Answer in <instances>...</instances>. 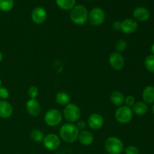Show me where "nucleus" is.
<instances>
[{
  "label": "nucleus",
  "mask_w": 154,
  "mask_h": 154,
  "mask_svg": "<svg viewBox=\"0 0 154 154\" xmlns=\"http://www.w3.org/2000/svg\"><path fill=\"white\" fill-rule=\"evenodd\" d=\"M80 131L76 125L71 123H64L60 129V136L62 139L67 143H74L78 138Z\"/></svg>",
  "instance_id": "1"
},
{
  "label": "nucleus",
  "mask_w": 154,
  "mask_h": 154,
  "mask_svg": "<svg viewBox=\"0 0 154 154\" xmlns=\"http://www.w3.org/2000/svg\"><path fill=\"white\" fill-rule=\"evenodd\" d=\"M88 11L84 5H75L72 9L70 18L72 22L76 25H84L88 20Z\"/></svg>",
  "instance_id": "2"
},
{
  "label": "nucleus",
  "mask_w": 154,
  "mask_h": 154,
  "mask_svg": "<svg viewBox=\"0 0 154 154\" xmlns=\"http://www.w3.org/2000/svg\"><path fill=\"white\" fill-rule=\"evenodd\" d=\"M105 148L109 154H121L124 150V145L120 138L111 136L105 141Z\"/></svg>",
  "instance_id": "3"
},
{
  "label": "nucleus",
  "mask_w": 154,
  "mask_h": 154,
  "mask_svg": "<svg viewBox=\"0 0 154 154\" xmlns=\"http://www.w3.org/2000/svg\"><path fill=\"white\" fill-rule=\"evenodd\" d=\"M63 115L65 119L69 123H73L79 120L81 115V111L78 105L73 103H69L65 107Z\"/></svg>",
  "instance_id": "4"
},
{
  "label": "nucleus",
  "mask_w": 154,
  "mask_h": 154,
  "mask_svg": "<svg viewBox=\"0 0 154 154\" xmlns=\"http://www.w3.org/2000/svg\"><path fill=\"white\" fill-rule=\"evenodd\" d=\"M133 112L132 108L126 105L119 107L115 111V118L117 122L122 124H126L132 120Z\"/></svg>",
  "instance_id": "5"
},
{
  "label": "nucleus",
  "mask_w": 154,
  "mask_h": 154,
  "mask_svg": "<svg viewBox=\"0 0 154 154\" xmlns=\"http://www.w3.org/2000/svg\"><path fill=\"white\" fill-rule=\"evenodd\" d=\"M63 115L57 109H51L45 115V122L49 126H57L61 123Z\"/></svg>",
  "instance_id": "6"
},
{
  "label": "nucleus",
  "mask_w": 154,
  "mask_h": 154,
  "mask_svg": "<svg viewBox=\"0 0 154 154\" xmlns=\"http://www.w3.org/2000/svg\"><path fill=\"white\" fill-rule=\"evenodd\" d=\"M105 19V11L101 8H94L90 11L88 15V20L93 26H100Z\"/></svg>",
  "instance_id": "7"
},
{
  "label": "nucleus",
  "mask_w": 154,
  "mask_h": 154,
  "mask_svg": "<svg viewBox=\"0 0 154 154\" xmlns=\"http://www.w3.org/2000/svg\"><path fill=\"white\" fill-rule=\"evenodd\" d=\"M45 148L49 150H55L60 146V138L56 134H48L43 140Z\"/></svg>",
  "instance_id": "8"
},
{
  "label": "nucleus",
  "mask_w": 154,
  "mask_h": 154,
  "mask_svg": "<svg viewBox=\"0 0 154 154\" xmlns=\"http://www.w3.org/2000/svg\"><path fill=\"white\" fill-rule=\"evenodd\" d=\"M109 63L111 67L115 70H121L125 64V60L121 54L114 52L110 55Z\"/></svg>",
  "instance_id": "9"
},
{
  "label": "nucleus",
  "mask_w": 154,
  "mask_h": 154,
  "mask_svg": "<svg viewBox=\"0 0 154 154\" xmlns=\"http://www.w3.org/2000/svg\"><path fill=\"white\" fill-rule=\"evenodd\" d=\"M138 27L137 21L134 19L128 18L121 22V30L125 34H132L135 32Z\"/></svg>",
  "instance_id": "10"
},
{
  "label": "nucleus",
  "mask_w": 154,
  "mask_h": 154,
  "mask_svg": "<svg viewBox=\"0 0 154 154\" xmlns=\"http://www.w3.org/2000/svg\"><path fill=\"white\" fill-rule=\"evenodd\" d=\"M32 20L36 24H42L46 20L47 11L42 7H37L33 9L31 14Z\"/></svg>",
  "instance_id": "11"
},
{
  "label": "nucleus",
  "mask_w": 154,
  "mask_h": 154,
  "mask_svg": "<svg viewBox=\"0 0 154 154\" xmlns=\"http://www.w3.org/2000/svg\"><path fill=\"white\" fill-rule=\"evenodd\" d=\"M88 125L90 129L93 130H98L101 129L104 124V119L101 114H92L88 118Z\"/></svg>",
  "instance_id": "12"
},
{
  "label": "nucleus",
  "mask_w": 154,
  "mask_h": 154,
  "mask_svg": "<svg viewBox=\"0 0 154 154\" xmlns=\"http://www.w3.org/2000/svg\"><path fill=\"white\" fill-rule=\"evenodd\" d=\"M26 108L27 112L32 117H37L40 114L42 109H41V105L39 102L36 99H32L27 101L26 104Z\"/></svg>",
  "instance_id": "13"
},
{
  "label": "nucleus",
  "mask_w": 154,
  "mask_h": 154,
  "mask_svg": "<svg viewBox=\"0 0 154 154\" xmlns=\"http://www.w3.org/2000/svg\"><path fill=\"white\" fill-rule=\"evenodd\" d=\"M150 13L147 8L144 7H138L134 10L133 17L135 20L141 22L147 21L150 18Z\"/></svg>",
  "instance_id": "14"
},
{
  "label": "nucleus",
  "mask_w": 154,
  "mask_h": 154,
  "mask_svg": "<svg viewBox=\"0 0 154 154\" xmlns=\"http://www.w3.org/2000/svg\"><path fill=\"white\" fill-rule=\"evenodd\" d=\"M78 141L84 146H89L94 141V136L92 132L87 130H83L79 132L78 138Z\"/></svg>",
  "instance_id": "15"
},
{
  "label": "nucleus",
  "mask_w": 154,
  "mask_h": 154,
  "mask_svg": "<svg viewBox=\"0 0 154 154\" xmlns=\"http://www.w3.org/2000/svg\"><path fill=\"white\" fill-rule=\"evenodd\" d=\"M13 114V107L5 100L0 101V117L1 118H8Z\"/></svg>",
  "instance_id": "16"
},
{
  "label": "nucleus",
  "mask_w": 154,
  "mask_h": 154,
  "mask_svg": "<svg viewBox=\"0 0 154 154\" xmlns=\"http://www.w3.org/2000/svg\"><path fill=\"white\" fill-rule=\"evenodd\" d=\"M142 98L146 104L154 103V87L147 86L144 89L142 93Z\"/></svg>",
  "instance_id": "17"
},
{
  "label": "nucleus",
  "mask_w": 154,
  "mask_h": 154,
  "mask_svg": "<svg viewBox=\"0 0 154 154\" xmlns=\"http://www.w3.org/2000/svg\"><path fill=\"white\" fill-rule=\"evenodd\" d=\"M132 110V112L135 113L137 115L143 116L147 114V111H148V107L145 102L139 101V102H137L134 104Z\"/></svg>",
  "instance_id": "18"
},
{
  "label": "nucleus",
  "mask_w": 154,
  "mask_h": 154,
  "mask_svg": "<svg viewBox=\"0 0 154 154\" xmlns=\"http://www.w3.org/2000/svg\"><path fill=\"white\" fill-rule=\"evenodd\" d=\"M110 99H111V103L114 104L115 106L120 107L124 103L125 97L121 92L114 91L111 93Z\"/></svg>",
  "instance_id": "19"
},
{
  "label": "nucleus",
  "mask_w": 154,
  "mask_h": 154,
  "mask_svg": "<svg viewBox=\"0 0 154 154\" xmlns=\"http://www.w3.org/2000/svg\"><path fill=\"white\" fill-rule=\"evenodd\" d=\"M56 101L57 103L60 105H67L68 104L70 103L71 98L70 96L66 92H59L56 95Z\"/></svg>",
  "instance_id": "20"
},
{
  "label": "nucleus",
  "mask_w": 154,
  "mask_h": 154,
  "mask_svg": "<svg viewBox=\"0 0 154 154\" xmlns=\"http://www.w3.org/2000/svg\"><path fill=\"white\" fill-rule=\"evenodd\" d=\"M76 0H56L57 6L63 10H72L75 6Z\"/></svg>",
  "instance_id": "21"
},
{
  "label": "nucleus",
  "mask_w": 154,
  "mask_h": 154,
  "mask_svg": "<svg viewBox=\"0 0 154 154\" xmlns=\"http://www.w3.org/2000/svg\"><path fill=\"white\" fill-rule=\"evenodd\" d=\"M14 7V0H0V11H10Z\"/></svg>",
  "instance_id": "22"
},
{
  "label": "nucleus",
  "mask_w": 154,
  "mask_h": 154,
  "mask_svg": "<svg viewBox=\"0 0 154 154\" xmlns=\"http://www.w3.org/2000/svg\"><path fill=\"white\" fill-rule=\"evenodd\" d=\"M144 66L150 73H154V55H148L144 60Z\"/></svg>",
  "instance_id": "23"
},
{
  "label": "nucleus",
  "mask_w": 154,
  "mask_h": 154,
  "mask_svg": "<svg viewBox=\"0 0 154 154\" xmlns=\"http://www.w3.org/2000/svg\"><path fill=\"white\" fill-rule=\"evenodd\" d=\"M31 138L35 142H42L45 138L43 132L38 129H35L31 132Z\"/></svg>",
  "instance_id": "24"
},
{
  "label": "nucleus",
  "mask_w": 154,
  "mask_h": 154,
  "mask_svg": "<svg viewBox=\"0 0 154 154\" xmlns=\"http://www.w3.org/2000/svg\"><path fill=\"white\" fill-rule=\"evenodd\" d=\"M127 48V43L124 39H119L115 44V48L117 52H123Z\"/></svg>",
  "instance_id": "25"
},
{
  "label": "nucleus",
  "mask_w": 154,
  "mask_h": 154,
  "mask_svg": "<svg viewBox=\"0 0 154 154\" xmlns=\"http://www.w3.org/2000/svg\"><path fill=\"white\" fill-rule=\"evenodd\" d=\"M38 89L35 86H31L28 90V95L32 99H35L38 96Z\"/></svg>",
  "instance_id": "26"
},
{
  "label": "nucleus",
  "mask_w": 154,
  "mask_h": 154,
  "mask_svg": "<svg viewBox=\"0 0 154 154\" xmlns=\"http://www.w3.org/2000/svg\"><path fill=\"white\" fill-rule=\"evenodd\" d=\"M125 154H139V150L135 146H129L125 149Z\"/></svg>",
  "instance_id": "27"
},
{
  "label": "nucleus",
  "mask_w": 154,
  "mask_h": 154,
  "mask_svg": "<svg viewBox=\"0 0 154 154\" xmlns=\"http://www.w3.org/2000/svg\"><path fill=\"white\" fill-rule=\"evenodd\" d=\"M124 103L126 104V106L129 107H132L134 105V104L135 103V99L134 98V96H128L125 98V100H124Z\"/></svg>",
  "instance_id": "28"
},
{
  "label": "nucleus",
  "mask_w": 154,
  "mask_h": 154,
  "mask_svg": "<svg viewBox=\"0 0 154 154\" xmlns=\"http://www.w3.org/2000/svg\"><path fill=\"white\" fill-rule=\"evenodd\" d=\"M53 66H54V68L55 69V70L57 72H59V73H60L63 71V65L62 63V62L60 61V60H56V61H54Z\"/></svg>",
  "instance_id": "29"
},
{
  "label": "nucleus",
  "mask_w": 154,
  "mask_h": 154,
  "mask_svg": "<svg viewBox=\"0 0 154 154\" xmlns=\"http://www.w3.org/2000/svg\"><path fill=\"white\" fill-rule=\"evenodd\" d=\"M9 96V92L5 87H0V98L3 99H8Z\"/></svg>",
  "instance_id": "30"
},
{
  "label": "nucleus",
  "mask_w": 154,
  "mask_h": 154,
  "mask_svg": "<svg viewBox=\"0 0 154 154\" xmlns=\"http://www.w3.org/2000/svg\"><path fill=\"white\" fill-rule=\"evenodd\" d=\"M76 126L78 129V130L83 131L85 130L86 127H87V124H86V123L84 121H78Z\"/></svg>",
  "instance_id": "31"
},
{
  "label": "nucleus",
  "mask_w": 154,
  "mask_h": 154,
  "mask_svg": "<svg viewBox=\"0 0 154 154\" xmlns=\"http://www.w3.org/2000/svg\"><path fill=\"white\" fill-rule=\"evenodd\" d=\"M113 29L116 31H119L121 29V22L120 21H114L112 24Z\"/></svg>",
  "instance_id": "32"
},
{
  "label": "nucleus",
  "mask_w": 154,
  "mask_h": 154,
  "mask_svg": "<svg viewBox=\"0 0 154 154\" xmlns=\"http://www.w3.org/2000/svg\"><path fill=\"white\" fill-rule=\"evenodd\" d=\"M150 51H151V53L153 55H154V43L151 46V49H150Z\"/></svg>",
  "instance_id": "33"
},
{
  "label": "nucleus",
  "mask_w": 154,
  "mask_h": 154,
  "mask_svg": "<svg viewBox=\"0 0 154 154\" xmlns=\"http://www.w3.org/2000/svg\"><path fill=\"white\" fill-rule=\"evenodd\" d=\"M2 60H3V54H2V53L0 52V63L2 61Z\"/></svg>",
  "instance_id": "34"
},
{
  "label": "nucleus",
  "mask_w": 154,
  "mask_h": 154,
  "mask_svg": "<svg viewBox=\"0 0 154 154\" xmlns=\"http://www.w3.org/2000/svg\"><path fill=\"white\" fill-rule=\"evenodd\" d=\"M152 111H153V113L154 114V103L153 105V107H152Z\"/></svg>",
  "instance_id": "35"
},
{
  "label": "nucleus",
  "mask_w": 154,
  "mask_h": 154,
  "mask_svg": "<svg viewBox=\"0 0 154 154\" xmlns=\"http://www.w3.org/2000/svg\"><path fill=\"white\" fill-rule=\"evenodd\" d=\"M1 86H2V81L1 79H0V87H1Z\"/></svg>",
  "instance_id": "36"
},
{
  "label": "nucleus",
  "mask_w": 154,
  "mask_h": 154,
  "mask_svg": "<svg viewBox=\"0 0 154 154\" xmlns=\"http://www.w3.org/2000/svg\"><path fill=\"white\" fill-rule=\"evenodd\" d=\"M87 1H90V0H87Z\"/></svg>",
  "instance_id": "37"
}]
</instances>
